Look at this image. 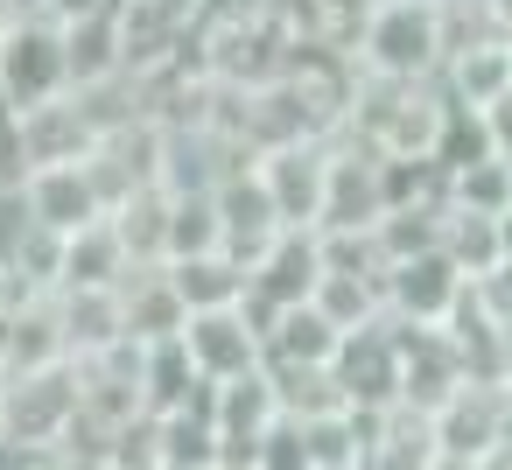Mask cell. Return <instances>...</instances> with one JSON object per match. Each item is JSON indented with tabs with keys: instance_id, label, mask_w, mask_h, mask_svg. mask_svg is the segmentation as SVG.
<instances>
[{
	"instance_id": "1",
	"label": "cell",
	"mask_w": 512,
	"mask_h": 470,
	"mask_svg": "<svg viewBox=\"0 0 512 470\" xmlns=\"http://www.w3.org/2000/svg\"><path fill=\"white\" fill-rule=\"evenodd\" d=\"M351 64L365 78L386 85H435L449 64V22L435 0H372L358 36H351Z\"/></svg>"
},
{
	"instance_id": "2",
	"label": "cell",
	"mask_w": 512,
	"mask_h": 470,
	"mask_svg": "<svg viewBox=\"0 0 512 470\" xmlns=\"http://www.w3.org/2000/svg\"><path fill=\"white\" fill-rule=\"evenodd\" d=\"M78 407H85V372H78V358L36 365V372H15L8 386H0L8 449H64Z\"/></svg>"
},
{
	"instance_id": "3",
	"label": "cell",
	"mask_w": 512,
	"mask_h": 470,
	"mask_svg": "<svg viewBox=\"0 0 512 470\" xmlns=\"http://www.w3.org/2000/svg\"><path fill=\"white\" fill-rule=\"evenodd\" d=\"M0 92H8L15 113L50 106V99L71 92V71H64V29H57V22L22 15L8 36H0Z\"/></svg>"
},
{
	"instance_id": "4",
	"label": "cell",
	"mask_w": 512,
	"mask_h": 470,
	"mask_svg": "<svg viewBox=\"0 0 512 470\" xmlns=\"http://www.w3.org/2000/svg\"><path fill=\"white\" fill-rule=\"evenodd\" d=\"M253 169H260V183H267V204H274V225H281V232H323L330 141H288V148H267Z\"/></svg>"
},
{
	"instance_id": "5",
	"label": "cell",
	"mask_w": 512,
	"mask_h": 470,
	"mask_svg": "<svg viewBox=\"0 0 512 470\" xmlns=\"http://www.w3.org/2000/svg\"><path fill=\"white\" fill-rule=\"evenodd\" d=\"M183 351H190V365H197L204 386H225V379H246V372L267 365V344H260V323L246 316V302H239V309H204V316H190V323H183Z\"/></svg>"
},
{
	"instance_id": "6",
	"label": "cell",
	"mask_w": 512,
	"mask_h": 470,
	"mask_svg": "<svg viewBox=\"0 0 512 470\" xmlns=\"http://www.w3.org/2000/svg\"><path fill=\"white\" fill-rule=\"evenodd\" d=\"M22 204H29V225H43V232H57V239L99 225V218H106V190H99V176H92V155H85V162H50V169H36V176L22 183Z\"/></svg>"
},
{
	"instance_id": "7",
	"label": "cell",
	"mask_w": 512,
	"mask_h": 470,
	"mask_svg": "<svg viewBox=\"0 0 512 470\" xmlns=\"http://www.w3.org/2000/svg\"><path fill=\"white\" fill-rule=\"evenodd\" d=\"M386 316L393 323H421V330H442L449 323V309L463 302V274L449 267V253L435 246V253H414V260H400V267H386Z\"/></svg>"
},
{
	"instance_id": "8",
	"label": "cell",
	"mask_w": 512,
	"mask_h": 470,
	"mask_svg": "<svg viewBox=\"0 0 512 470\" xmlns=\"http://www.w3.org/2000/svg\"><path fill=\"white\" fill-rule=\"evenodd\" d=\"M386 218V190H379V155L351 134L330 141V197H323V232H372Z\"/></svg>"
},
{
	"instance_id": "9",
	"label": "cell",
	"mask_w": 512,
	"mask_h": 470,
	"mask_svg": "<svg viewBox=\"0 0 512 470\" xmlns=\"http://www.w3.org/2000/svg\"><path fill=\"white\" fill-rule=\"evenodd\" d=\"M274 421H281V393H274L267 365L246 372V379L211 386V428H218V456L225 463H253V449L267 442Z\"/></svg>"
},
{
	"instance_id": "10",
	"label": "cell",
	"mask_w": 512,
	"mask_h": 470,
	"mask_svg": "<svg viewBox=\"0 0 512 470\" xmlns=\"http://www.w3.org/2000/svg\"><path fill=\"white\" fill-rule=\"evenodd\" d=\"M330 379L344 393V407H400V351H393V330H358L337 344L330 358Z\"/></svg>"
},
{
	"instance_id": "11",
	"label": "cell",
	"mask_w": 512,
	"mask_h": 470,
	"mask_svg": "<svg viewBox=\"0 0 512 470\" xmlns=\"http://www.w3.org/2000/svg\"><path fill=\"white\" fill-rule=\"evenodd\" d=\"M316 281H323V246H316V232H281V239L260 253L246 295L274 316V309H302V302L316 295Z\"/></svg>"
},
{
	"instance_id": "12",
	"label": "cell",
	"mask_w": 512,
	"mask_h": 470,
	"mask_svg": "<svg viewBox=\"0 0 512 470\" xmlns=\"http://www.w3.org/2000/svg\"><path fill=\"white\" fill-rule=\"evenodd\" d=\"M435 92L449 99V106H463V113H491L498 99H512V43H470V50H456L449 64H442V78H435Z\"/></svg>"
},
{
	"instance_id": "13",
	"label": "cell",
	"mask_w": 512,
	"mask_h": 470,
	"mask_svg": "<svg viewBox=\"0 0 512 470\" xmlns=\"http://www.w3.org/2000/svg\"><path fill=\"white\" fill-rule=\"evenodd\" d=\"M428 421H435L442 456H484L505 428V393L498 386H456V400H442Z\"/></svg>"
},
{
	"instance_id": "14",
	"label": "cell",
	"mask_w": 512,
	"mask_h": 470,
	"mask_svg": "<svg viewBox=\"0 0 512 470\" xmlns=\"http://www.w3.org/2000/svg\"><path fill=\"white\" fill-rule=\"evenodd\" d=\"M22 120V148H29V162L36 169H50V162H85L92 148H99V134H92V120H85V106L64 92V99H50V106H29V113H15Z\"/></svg>"
},
{
	"instance_id": "15",
	"label": "cell",
	"mask_w": 512,
	"mask_h": 470,
	"mask_svg": "<svg viewBox=\"0 0 512 470\" xmlns=\"http://www.w3.org/2000/svg\"><path fill=\"white\" fill-rule=\"evenodd\" d=\"M50 302H57V323H64V351L71 358H99V351H113L127 337L120 288H64Z\"/></svg>"
},
{
	"instance_id": "16",
	"label": "cell",
	"mask_w": 512,
	"mask_h": 470,
	"mask_svg": "<svg viewBox=\"0 0 512 470\" xmlns=\"http://www.w3.org/2000/svg\"><path fill=\"white\" fill-rule=\"evenodd\" d=\"M0 351H8V379H15V372H36V365H57V358H71V351H64L57 302H50V295L8 302V309H0Z\"/></svg>"
},
{
	"instance_id": "17",
	"label": "cell",
	"mask_w": 512,
	"mask_h": 470,
	"mask_svg": "<svg viewBox=\"0 0 512 470\" xmlns=\"http://www.w3.org/2000/svg\"><path fill=\"white\" fill-rule=\"evenodd\" d=\"M267 372H330V358H337V330L302 302V309H274V323H267Z\"/></svg>"
},
{
	"instance_id": "18",
	"label": "cell",
	"mask_w": 512,
	"mask_h": 470,
	"mask_svg": "<svg viewBox=\"0 0 512 470\" xmlns=\"http://www.w3.org/2000/svg\"><path fill=\"white\" fill-rule=\"evenodd\" d=\"M120 309H127V337H134V344H169V337H183V323H190V309H183V295L169 288L162 267H134V274L120 281Z\"/></svg>"
},
{
	"instance_id": "19",
	"label": "cell",
	"mask_w": 512,
	"mask_h": 470,
	"mask_svg": "<svg viewBox=\"0 0 512 470\" xmlns=\"http://www.w3.org/2000/svg\"><path fill=\"white\" fill-rule=\"evenodd\" d=\"M435 456H442L435 449V421L414 414V407H386V414H372L358 470H428Z\"/></svg>"
},
{
	"instance_id": "20",
	"label": "cell",
	"mask_w": 512,
	"mask_h": 470,
	"mask_svg": "<svg viewBox=\"0 0 512 470\" xmlns=\"http://www.w3.org/2000/svg\"><path fill=\"white\" fill-rule=\"evenodd\" d=\"M57 29H64L71 92H92L106 78H127V64H120V8L113 15H92V22H57Z\"/></svg>"
},
{
	"instance_id": "21",
	"label": "cell",
	"mask_w": 512,
	"mask_h": 470,
	"mask_svg": "<svg viewBox=\"0 0 512 470\" xmlns=\"http://www.w3.org/2000/svg\"><path fill=\"white\" fill-rule=\"evenodd\" d=\"M169 274V288L183 295V309L190 316H204V309H239L246 302V267L232 260V253H197V260H169L162 267Z\"/></svg>"
},
{
	"instance_id": "22",
	"label": "cell",
	"mask_w": 512,
	"mask_h": 470,
	"mask_svg": "<svg viewBox=\"0 0 512 470\" xmlns=\"http://www.w3.org/2000/svg\"><path fill=\"white\" fill-rule=\"evenodd\" d=\"M127 274H134V260H127L113 218H99V225H85V232L64 239V288H120ZM64 288H57V295H64Z\"/></svg>"
},
{
	"instance_id": "23",
	"label": "cell",
	"mask_w": 512,
	"mask_h": 470,
	"mask_svg": "<svg viewBox=\"0 0 512 470\" xmlns=\"http://www.w3.org/2000/svg\"><path fill=\"white\" fill-rule=\"evenodd\" d=\"M106 218H113V232H120L134 267H162L169 260V190H134Z\"/></svg>"
},
{
	"instance_id": "24",
	"label": "cell",
	"mask_w": 512,
	"mask_h": 470,
	"mask_svg": "<svg viewBox=\"0 0 512 470\" xmlns=\"http://www.w3.org/2000/svg\"><path fill=\"white\" fill-rule=\"evenodd\" d=\"M309 309L337 330V337H358V330H379L386 323V288L379 281H358V274H323Z\"/></svg>"
},
{
	"instance_id": "25",
	"label": "cell",
	"mask_w": 512,
	"mask_h": 470,
	"mask_svg": "<svg viewBox=\"0 0 512 470\" xmlns=\"http://www.w3.org/2000/svg\"><path fill=\"white\" fill-rule=\"evenodd\" d=\"M197 393H204V379H197V365H190L183 337H169V344H148V372H141V407H148V414H176V407H190Z\"/></svg>"
},
{
	"instance_id": "26",
	"label": "cell",
	"mask_w": 512,
	"mask_h": 470,
	"mask_svg": "<svg viewBox=\"0 0 512 470\" xmlns=\"http://www.w3.org/2000/svg\"><path fill=\"white\" fill-rule=\"evenodd\" d=\"M197 253H225V218H218V197L211 190L169 197V260H197Z\"/></svg>"
},
{
	"instance_id": "27",
	"label": "cell",
	"mask_w": 512,
	"mask_h": 470,
	"mask_svg": "<svg viewBox=\"0 0 512 470\" xmlns=\"http://www.w3.org/2000/svg\"><path fill=\"white\" fill-rule=\"evenodd\" d=\"M442 253L463 281H484L505 253H498V218H477V211H442Z\"/></svg>"
},
{
	"instance_id": "28",
	"label": "cell",
	"mask_w": 512,
	"mask_h": 470,
	"mask_svg": "<svg viewBox=\"0 0 512 470\" xmlns=\"http://www.w3.org/2000/svg\"><path fill=\"white\" fill-rule=\"evenodd\" d=\"M442 211H449V204H407V211H386V218L372 225L379 260L400 267V260H414V253H435V246H442Z\"/></svg>"
},
{
	"instance_id": "29",
	"label": "cell",
	"mask_w": 512,
	"mask_h": 470,
	"mask_svg": "<svg viewBox=\"0 0 512 470\" xmlns=\"http://www.w3.org/2000/svg\"><path fill=\"white\" fill-rule=\"evenodd\" d=\"M449 211H477V218L512 211V169H505V155L456 169V176H449Z\"/></svg>"
},
{
	"instance_id": "30",
	"label": "cell",
	"mask_w": 512,
	"mask_h": 470,
	"mask_svg": "<svg viewBox=\"0 0 512 470\" xmlns=\"http://www.w3.org/2000/svg\"><path fill=\"white\" fill-rule=\"evenodd\" d=\"M316 246H323V274L386 281V260H379V239L372 232H316Z\"/></svg>"
},
{
	"instance_id": "31",
	"label": "cell",
	"mask_w": 512,
	"mask_h": 470,
	"mask_svg": "<svg viewBox=\"0 0 512 470\" xmlns=\"http://www.w3.org/2000/svg\"><path fill=\"white\" fill-rule=\"evenodd\" d=\"M253 470H316V449H309V428L281 414V421L267 428V442L253 449Z\"/></svg>"
},
{
	"instance_id": "32",
	"label": "cell",
	"mask_w": 512,
	"mask_h": 470,
	"mask_svg": "<svg viewBox=\"0 0 512 470\" xmlns=\"http://www.w3.org/2000/svg\"><path fill=\"white\" fill-rule=\"evenodd\" d=\"M470 295H477V309H484L498 330H512V260H498L484 281H470Z\"/></svg>"
},
{
	"instance_id": "33",
	"label": "cell",
	"mask_w": 512,
	"mask_h": 470,
	"mask_svg": "<svg viewBox=\"0 0 512 470\" xmlns=\"http://www.w3.org/2000/svg\"><path fill=\"white\" fill-rule=\"evenodd\" d=\"M36 176L29 148H22V120H0V190H22Z\"/></svg>"
},
{
	"instance_id": "34",
	"label": "cell",
	"mask_w": 512,
	"mask_h": 470,
	"mask_svg": "<svg viewBox=\"0 0 512 470\" xmlns=\"http://www.w3.org/2000/svg\"><path fill=\"white\" fill-rule=\"evenodd\" d=\"M113 15V0H43V22H92Z\"/></svg>"
},
{
	"instance_id": "35",
	"label": "cell",
	"mask_w": 512,
	"mask_h": 470,
	"mask_svg": "<svg viewBox=\"0 0 512 470\" xmlns=\"http://www.w3.org/2000/svg\"><path fill=\"white\" fill-rule=\"evenodd\" d=\"M477 470H512V442H491V449L477 456Z\"/></svg>"
},
{
	"instance_id": "36",
	"label": "cell",
	"mask_w": 512,
	"mask_h": 470,
	"mask_svg": "<svg viewBox=\"0 0 512 470\" xmlns=\"http://www.w3.org/2000/svg\"><path fill=\"white\" fill-rule=\"evenodd\" d=\"M498 253L512 260V211H498Z\"/></svg>"
},
{
	"instance_id": "37",
	"label": "cell",
	"mask_w": 512,
	"mask_h": 470,
	"mask_svg": "<svg viewBox=\"0 0 512 470\" xmlns=\"http://www.w3.org/2000/svg\"><path fill=\"white\" fill-rule=\"evenodd\" d=\"M64 456V449H57ZM64 470H113V463H99V456H64Z\"/></svg>"
},
{
	"instance_id": "38",
	"label": "cell",
	"mask_w": 512,
	"mask_h": 470,
	"mask_svg": "<svg viewBox=\"0 0 512 470\" xmlns=\"http://www.w3.org/2000/svg\"><path fill=\"white\" fill-rule=\"evenodd\" d=\"M428 470H477V456H435Z\"/></svg>"
},
{
	"instance_id": "39",
	"label": "cell",
	"mask_w": 512,
	"mask_h": 470,
	"mask_svg": "<svg viewBox=\"0 0 512 470\" xmlns=\"http://www.w3.org/2000/svg\"><path fill=\"white\" fill-rule=\"evenodd\" d=\"M498 442H512V393H505V428H498Z\"/></svg>"
},
{
	"instance_id": "40",
	"label": "cell",
	"mask_w": 512,
	"mask_h": 470,
	"mask_svg": "<svg viewBox=\"0 0 512 470\" xmlns=\"http://www.w3.org/2000/svg\"><path fill=\"white\" fill-rule=\"evenodd\" d=\"M211 470H253V463H225V456H218V463H211Z\"/></svg>"
},
{
	"instance_id": "41",
	"label": "cell",
	"mask_w": 512,
	"mask_h": 470,
	"mask_svg": "<svg viewBox=\"0 0 512 470\" xmlns=\"http://www.w3.org/2000/svg\"><path fill=\"white\" fill-rule=\"evenodd\" d=\"M0 386H8V351H0Z\"/></svg>"
},
{
	"instance_id": "42",
	"label": "cell",
	"mask_w": 512,
	"mask_h": 470,
	"mask_svg": "<svg viewBox=\"0 0 512 470\" xmlns=\"http://www.w3.org/2000/svg\"><path fill=\"white\" fill-rule=\"evenodd\" d=\"M0 449H8V421H0Z\"/></svg>"
},
{
	"instance_id": "43",
	"label": "cell",
	"mask_w": 512,
	"mask_h": 470,
	"mask_svg": "<svg viewBox=\"0 0 512 470\" xmlns=\"http://www.w3.org/2000/svg\"><path fill=\"white\" fill-rule=\"evenodd\" d=\"M113 8H127V0H113Z\"/></svg>"
},
{
	"instance_id": "44",
	"label": "cell",
	"mask_w": 512,
	"mask_h": 470,
	"mask_svg": "<svg viewBox=\"0 0 512 470\" xmlns=\"http://www.w3.org/2000/svg\"><path fill=\"white\" fill-rule=\"evenodd\" d=\"M505 169H512V155H505Z\"/></svg>"
}]
</instances>
